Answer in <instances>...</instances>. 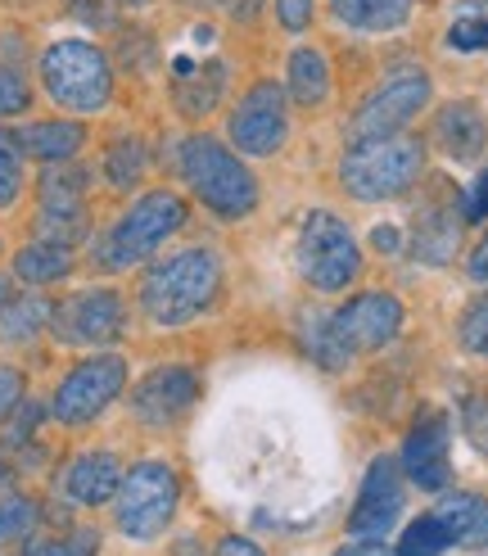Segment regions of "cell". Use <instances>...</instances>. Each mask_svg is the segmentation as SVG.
<instances>
[{
  "label": "cell",
  "mask_w": 488,
  "mask_h": 556,
  "mask_svg": "<svg viewBox=\"0 0 488 556\" xmlns=\"http://www.w3.org/2000/svg\"><path fill=\"white\" fill-rule=\"evenodd\" d=\"M200 399V376L190 367H154L131 389V412L145 426H172L195 407Z\"/></svg>",
  "instance_id": "4fadbf2b"
},
{
  "label": "cell",
  "mask_w": 488,
  "mask_h": 556,
  "mask_svg": "<svg viewBox=\"0 0 488 556\" xmlns=\"http://www.w3.org/2000/svg\"><path fill=\"white\" fill-rule=\"evenodd\" d=\"M277 14H281V23L290 27V33H304V27L312 23V0H277Z\"/></svg>",
  "instance_id": "8d00e7d4"
},
{
  "label": "cell",
  "mask_w": 488,
  "mask_h": 556,
  "mask_svg": "<svg viewBox=\"0 0 488 556\" xmlns=\"http://www.w3.org/2000/svg\"><path fill=\"white\" fill-rule=\"evenodd\" d=\"M181 222H185V200L172 190H150L141 194L114 227H108L95 244V263L104 271H123V267H136V263H145L154 249L168 240L172 231H181Z\"/></svg>",
  "instance_id": "5b68a950"
},
{
  "label": "cell",
  "mask_w": 488,
  "mask_h": 556,
  "mask_svg": "<svg viewBox=\"0 0 488 556\" xmlns=\"http://www.w3.org/2000/svg\"><path fill=\"white\" fill-rule=\"evenodd\" d=\"M118 484H123V466H118L114 453H104V448L81 453V457L64 470V493L73 497L77 507H100V503H108V497L118 493Z\"/></svg>",
  "instance_id": "2e32d148"
},
{
  "label": "cell",
  "mask_w": 488,
  "mask_h": 556,
  "mask_svg": "<svg viewBox=\"0 0 488 556\" xmlns=\"http://www.w3.org/2000/svg\"><path fill=\"white\" fill-rule=\"evenodd\" d=\"M37 421H41V407H23V421L10 430V443H23L27 434H33L37 430Z\"/></svg>",
  "instance_id": "ab89813d"
},
{
  "label": "cell",
  "mask_w": 488,
  "mask_h": 556,
  "mask_svg": "<svg viewBox=\"0 0 488 556\" xmlns=\"http://www.w3.org/2000/svg\"><path fill=\"white\" fill-rule=\"evenodd\" d=\"M466 426H471V434H475L479 448H488V403H475V407H471Z\"/></svg>",
  "instance_id": "74e56055"
},
{
  "label": "cell",
  "mask_w": 488,
  "mask_h": 556,
  "mask_svg": "<svg viewBox=\"0 0 488 556\" xmlns=\"http://www.w3.org/2000/svg\"><path fill=\"white\" fill-rule=\"evenodd\" d=\"M181 73V81H177V91H172V100H177V109L185 118H204L208 109L222 100V87H227V68L222 64H181L177 68Z\"/></svg>",
  "instance_id": "e0dca14e"
},
{
  "label": "cell",
  "mask_w": 488,
  "mask_h": 556,
  "mask_svg": "<svg viewBox=\"0 0 488 556\" xmlns=\"http://www.w3.org/2000/svg\"><path fill=\"white\" fill-rule=\"evenodd\" d=\"M222 290V263L208 249H181L145 271L141 308L154 326H185L195 321Z\"/></svg>",
  "instance_id": "6da1fadb"
},
{
  "label": "cell",
  "mask_w": 488,
  "mask_h": 556,
  "mask_svg": "<svg viewBox=\"0 0 488 556\" xmlns=\"http://www.w3.org/2000/svg\"><path fill=\"white\" fill-rule=\"evenodd\" d=\"M177 163H181L185 186L195 190L217 217H231L235 222L244 213H254L258 181H254V173L244 168V163L222 141H213V136H185Z\"/></svg>",
  "instance_id": "3957f363"
},
{
  "label": "cell",
  "mask_w": 488,
  "mask_h": 556,
  "mask_svg": "<svg viewBox=\"0 0 488 556\" xmlns=\"http://www.w3.org/2000/svg\"><path fill=\"white\" fill-rule=\"evenodd\" d=\"M227 10H231L235 18H254V14L262 10V0H227Z\"/></svg>",
  "instance_id": "ee69618b"
},
{
  "label": "cell",
  "mask_w": 488,
  "mask_h": 556,
  "mask_svg": "<svg viewBox=\"0 0 488 556\" xmlns=\"http://www.w3.org/2000/svg\"><path fill=\"white\" fill-rule=\"evenodd\" d=\"M439 141L452 159H475L484 150V118L475 104H448L439 114Z\"/></svg>",
  "instance_id": "603a6c76"
},
{
  "label": "cell",
  "mask_w": 488,
  "mask_h": 556,
  "mask_svg": "<svg viewBox=\"0 0 488 556\" xmlns=\"http://www.w3.org/2000/svg\"><path fill=\"white\" fill-rule=\"evenodd\" d=\"M87 186H91V173L81 163L64 159V163H46V173L37 181V200L41 208H54V204H87Z\"/></svg>",
  "instance_id": "cb8c5ba5"
},
{
  "label": "cell",
  "mask_w": 488,
  "mask_h": 556,
  "mask_svg": "<svg viewBox=\"0 0 488 556\" xmlns=\"http://www.w3.org/2000/svg\"><path fill=\"white\" fill-rule=\"evenodd\" d=\"M471 281H488V236L479 240V249L471 254Z\"/></svg>",
  "instance_id": "60d3db41"
},
{
  "label": "cell",
  "mask_w": 488,
  "mask_h": 556,
  "mask_svg": "<svg viewBox=\"0 0 488 556\" xmlns=\"http://www.w3.org/2000/svg\"><path fill=\"white\" fill-rule=\"evenodd\" d=\"M290 96L304 104V109L325 104V96H331V64H325L321 50L298 46L290 54Z\"/></svg>",
  "instance_id": "7402d4cb"
},
{
  "label": "cell",
  "mask_w": 488,
  "mask_h": 556,
  "mask_svg": "<svg viewBox=\"0 0 488 556\" xmlns=\"http://www.w3.org/2000/svg\"><path fill=\"white\" fill-rule=\"evenodd\" d=\"M18 141H23V154H33L41 163H64V159H73L81 150L87 131H81L77 123H68V118H46V123L23 127Z\"/></svg>",
  "instance_id": "d6986e66"
},
{
  "label": "cell",
  "mask_w": 488,
  "mask_h": 556,
  "mask_svg": "<svg viewBox=\"0 0 488 556\" xmlns=\"http://www.w3.org/2000/svg\"><path fill=\"white\" fill-rule=\"evenodd\" d=\"M64 276H73V249H64V244L33 240L14 254L18 286H54V281H64Z\"/></svg>",
  "instance_id": "ffe728a7"
},
{
  "label": "cell",
  "mask_w": 488,
  "mask_h": 556,
  "mask_svg": "<svg viewBox=\"0 0 488 556\" xmlns=\"http://www.w3.org/2000/svg\"><path fill=\"white\" fill-rule=\"evenodd\" d=\"M371 244L380 249V254H394V249H398L402 240H398V231H394V227H375V231H371Z\"/></svg>",
  "instance_id": "b9f144b4"
},
{
  "label": "cell",
  "mask_w": 488,
  "mask_h": 556,
  "mask_svg": "<svg viewBox=\"0 0 488 556\" xmlns=\"http://www.w3.org/2000/svg\"><path fill=\"white\" fill-rule=\"evenodd\" d=\"M23 190V141L14 127H0V208H10Z\"/></svg>",
  "instance_id": "f546056e"
},
{
  "label": "cell",
  "mask_w": 488,
  "mask_h": 556,
  "mask_svg": "<svg viewBox=\"0 0 488 556\" xmlns=\"http://www.w3.org/2000/svg\"><path fill=\"white\" fill-rule=\"evenodd\" d=\"M294 263L304 271V281L325 294L344 290L352 276L362 271L358 240L348 236V227L335 213H308L304 236H298V249H294Z\"/></svg>",
  "instance_id": "52a82bcc"
},
{
  "label": "cell",
  "mask_w": 488,
  "mask_h": 556,
  "mask_svg": "<svg viewBox=\"0 0 488 556\" xmlns=\"http://www.w3.org/2000/svg\"><path fill=\"white\" fill-rule=\"evenodd\" d=\"M402 511V484H398V466L389 457H375L367 480H362V493H358V507L348 516V530L358 534L362 543H375L385 539V530L398 520Z\"/></svg>",
  "instance_id": "5bb4252c"
},
{
  "label": "cell",
  "mask_w": 488,
  "mask_h": 556,
  "mask_svg": "<svg viewBox=\"0 0 488 556\" xmlns=\"http://www.w3.org/2000/svg\"><path fill=\"white\" fill-rule=\"evenodd\" d=\"M41 87L68 114H100L114 100V68L108 54L81 37H64L41 54Z\"/></svg>",
  "instance_id": "7a4b0ae2"
},
{
  "label": "cell",
  "mask_w": 488,
  "mask_h": 556,
  "mask_svg": "<svg viewBox=\"0 0 488 556\" xmlns=\"http://www.w3.org/2000/svg\"><path fill=\"white\" fill-rule=\"evenodd\" d=\"M421 168H425L421 141H412V136H380V141H358L344 154L339 181L352 200L380 204L412 190L421 181Z\"/></svg>",
  "instance_id": "277c9868"
},
{
  "label": "cell",
  "mask_w": 488,
  "mask_h": 556,
  "mask_svg": "<svg viewBox=\"0 0 488 556\" xmlns=\"http://www.w3.org/2000/svg\"><path fill=\"white\" fill-rule=\"evenodd\" d=\"M100 539L91 530H73L68 539H33L23 547V556H95Z\"/></svg>",
  "instance_id": "1f68e13d"
},
{
  "label": "cell",
  "mask_w": 488,
  "mask_h": 556,
  "mask_svg": "<svg viewBox=\"0 0 488 556\" xmlns=\"http://www.w3.org/2000/svg\"><path fill=\"white\" fill-rule=\"evenodd\" d=\"M217 556H262V547L249 539H222L217 543Z\"/></svg>",
  "instance_id": "f35d334b"
},
{
  "label": "cell",
  "mask_w": 488,
  "mask_h": 556,
  "mask_svg": "<svg viewBox=\"0 0 488 556\" xmlns=\"http://www.w3.org/2000/svg\"><path fill=\"white\" fill-rule=\"evenodd\" d=\"M335 556H394V552L380 547V543H352V547H344V552H335Z\"/></svg>",
  "instance_id": "7bdbcfd3"
},
{
  "label": "cell",
  "mask_w": 488,
  "mask_h": 556,
  "mask_svg": "<svg viewBox=\"0 0 488 556\" xmlns=\"http://www.w3.org/2000/svg\"><path fill=\"white\" fill-rule=\"evenodd\" d=\"M461 344L479 357H488V299H479L466 313V321H461Z\"/></svg>",
  "instance_id": "836d02e7"
},
{
  "label": "cell",
  "mask_w": 488,
  "mask_h": 556,
  "mask_svg": "<svg viewBox=\"0 0 488 556\" xmlns=\"http://www.w3.org/2000/svg\"><path fill=\"white\" fill-rule=\"evenodd\" d=\"M398 326H402V303L394 294H358V299L344 303L325 330H331L339 340V349L352 357V353L385 349L398 336Z\"/></svg>",
  "instance_id": "8fae6325"
},
{
  "label": "cell",
  "mask_w": 488,
  "mask_h": 556,
  "mask_svg": "<svg viewBox=\"0 0 488 556\" xmlns=\"http://www.w3.org/2000/svg\"><path fill=\"white\" fill-rule=\"evenodd\" d=\"M402 470L412 476V484H421L429 493L448 489L452 470H448V421H444V412H425L412 426V434H407V443H402Z\"/></svg>",
  "instance_id": "9a60e30c"
},
{
  "label": "cell",
  "mask_w": 488,
  "mask_h": 556,
  "mask_svg": "<svg viewBox=\"0 0 488 556\" xmlns=\"http://www.w3.org/2000/svg\"><path fill=\"white\" fill-rule=\"evenodd\" d=\"M54 317V303L37 299V294H27V299H14L5 313H0V336H5L10 344H33L41 330L50 326Z\"/></svg>",
  "instance_id": "4316f807"
},
{
  "label": "cell",
  "mask_w": 488,
  "mask_h": 556,
  "mask_svg": "<svg viewBox=\"0 0 488 556\" xmlns=\"http://www.w3.org/2000/svg\"><path fill=\"white\" fill-rule=\"evenodd\" d=\"M177 497H181V484L177 476L163 462H141L131 466L118 493H114V511H118V530L136 543L145 539H158L168 530V520L177 511Z\"/></svg>",
  "instance_id": "8992f818"
},
{
  "label": "cell",
  "mask_w": 488,
  "mask_h": 556,
  "mask_svg": "<svg viewBox=\"0 0 488 556\" xmlns=\"http://www.w3.org/2000/svg\"><path fill=\"white\" fill-rule=\"evenodd\" d=\"M37 236H41L46 244H64V249L81 244V240L91 236V213H87V204H54V208H41V213H37Z\"/></svg>",
  "instance_id": "484cf974"
},
{
  "label": "cell",
  "mask_w": 488,
  "mask_h": 556,
  "mask_svg": "<svg viewBox=\"0 0 488 556\" xmlns=\"http://www.w3.org/2000/svg\"><path fill=\"white\" fill-rule=\"evenodd\" d=\"M118 5H131V10H141V5H150V0H118Z\"/></svg>",
  "instance_id": "7dc6e473"
},
{
  "label": "cell",
  "mask_w": 488,
  "mask_h": 556,
  "mask_svg": "<svg viewBox=\"0 0 488 556\" xmlns=\"http://www.w3.org/2000/svg\"><path fill=\"white\" fill-rule=\"evenodd\" d=\"M145 168H150V150H145V141H136V136H118V141L104 150V177L118 190H131L145 177Z\"/></svg>",
  "instance_id": "83f0119b"
},
{
  "label": "cell",
  "mask_w": 488,
  "mask_h": 556,
  "mask_svg": "<svg viewBox=\"0 0 488 556\" xmlns=\"http://www.w3.org/2000/svg\"><path fill=\"white\" fill-rule=\"evenodd\" d=\"M23 403V371L18 367H0V426L10 421Z\"/></svg>",
  "instance_id": "d590c367"
},
{
  "label": "cell",
  "mask_w": 488,
  "mask_h": 556,
  "mask_svg": "<svg viewBox=\"0 0 488 556\" xmlns=\"http://www.w3.org/2000/svg\"><path fill=\"white\" fill-rule=\"evenodd\" d=\"M37 530V503L23 493H0V543Z\"/></svg>",
  "instance_id": "4dcf8cb0"
},
{
  "label": "cell",
  "mask_w": 488,
  "mask_h": 556,
  "mask_svg": "<svg viewBox=\"0 0 488 556\" xmlns=\"http://www.w3.org/2000/svg\"><path fill=\"white\" fill-rule=\"evenodd\" d=\"M448 547H452V539L439 516H421L416 525H407V534L398 539V556H439Z\"/></svg>",
  "instance_id": "f1b7e54d"
},
{
  "label": "cell",
  "mask_w": 488,
  "mask_h": 556,
  "mask_svg": "<svg viewBox=\"0 0 488 556\" xmlns=\"http://www.w3.org/2000/svg\"><path fill=\"white\" fill-rule=\"evenodd\" d=\"M434 516L444 520V530H448L452 543H461V547H484L488 543V503H484V497H475V493H448Z\"/></svg>",
  "instance_id": "ac0fdd59"
},
{
  "label": "cell",
  "mask_w": 488,
  "mask_h": 556,
  "mask_svg": "<svg viewBox=\"0 0 488 556\" xmlns=\"http://www.w3.org/2000/svg\"><path fill=\"white\" fill-rule=\"evenodd\" d=\"M73 5H77V10H91V0H73Z\"/></svg>",
  "instance_id": "c3c4849f"
},
{
  "label": "cell",
  "mask_w": 488,
  "mask_h": 556,
  "mask_svg": "<svg viewBox=\"0 0 488 556\" xmlns=\"http://www.w3.org/2000/svg\"><path fill=\"white\" fill-rule=\"evenodd\" d=\"M429 100V77L416 73V68H402V73H389L380 87L371 91V100L358 109L352 118V136L358 141H380V136H398V127L421 114Z\"/></svg>",
  "instance_id": "9c48e42d"
},
{
  "label": "cell",
  "mask_w": 488,
  "mask_h": 556,
  "mask_svg": "<svg viewBox=\"0 0 488 556\" xmlns=\"http://www.w3.org/2000/svg\"><path fill=\"white\" fill-rule=\"evenodd\" d=\"M331 10L344 27H358V33H394L412 14V0H331Z\"/></svg>",
  "instance_id": "44dd1931"
},
{
  "label": "cell",
  "mask_w": 488,
  "mask_h": 556,
  "mask_svg": "<svg viewBox=\"0 0 488 556\" xmlns=\"http://www.w3.org/2000/svg\"><path fill=\"white\" fill-rule=\"evenodd\" d=\"M448 41H452L457 50H484V46H488V18H479V14H461V18L452 23Z\"/></svg>",
  "instance_id": "e575fe53"
},
{
  "label": "cell",
  "mask_w": 488,
  "mask_h": 556,
  "mask_svg": "<svg viewBox=\"0 0 488 556\" xmlns=\"http://www.w3.org/2000/svg\"><path fill=\"white\" fill-rule=\"evenodd\" d=\"M475 208H471V217H479V213H488V173H484V181H479V190H475Z\"/></svg>",
  "instance_id": "f6af8a7d"
},
{
  "label": "cell",
  "mask_w": 488,
  "mask_h": 556,
  "mask_svg": "<svg viewBox=\"0 0 488 556\" xmlns=\"http://www.w3.org/2000/svg\"><path fill=\"white\" fill-rule=\"evenodd\" d=\"M33 104V87H27V77L10 64H0V118H14L23 109Z\"/></svg>",
  "instance_id": "d6a6232c"
},
{
  "label": "cell",
  "mask_w": 488,
  "mask_h": 556,
  "mask_svg": "<svg viewBox=\"0 0 488 556\" xmlns=\"http://www.w3.org/2000/svg\"><path fill=\"white\" fill-rule=\"evenodd\" d=\"M416 254L425 263H448L457 254V217L448 208H425L416 217Z\"/></svg>",
  "instance_id": "d4e9b609"
},
{
  "label": "cell",
  "mask_w": 488,
  "mask_h": 556,
  "mask_svg": "<svg viewBox=\"0 0 488 556\" xmlns=\"http://www.w3.org/2000/svg\"><path fill=\"white\" fill-rule=\"evenodd\" d=\"M231 141L244 154H277L281 150V141H285V91L277 81H258V87L235 104Z\"/></svg>",
  "instance_id": "7c38bea8"
},
{
  "label": "cell",
  "mask_w": 488,
  "mask_h": 556,
  "mask_svg": "<svg viewBox=\"0 0 488 556\" xmlns=\"http://www.w3.org/2000/svg\"><path fill=\"white\" fill-rule=\"evenodd\" d=\"M123 321L127 308L118 290H81L68 303H54L50 330L64 344H108L123 336Z\"/></svg>",
  "instance_id": "30bf717a"
},
{
  "label": "cell",
  "mask_w": 488,
  "mask_h": 556,
  "mask_svg": "<svg viewBox=\"0 0 488 556\" xmlns=\"http://www.w3.org/2000/svg\"><path fill=\"white\" fill-rule=\"evenodd\" d=\"M10 303H14V281H10V276H0V313H5Z\"/></svg>",
  "instance_id": "bcb514c9"
},
{
  "label": "cell",
  "mask_w": 488,
  "mask_h": 556,
  "mask_svg": "<svg viewBox=\"0 0 488 556\" xmlns=\"http://www.w3.org/2000/svg\"><path fill=\"white\" fill-rule=\"evenodd\" d=\"M123 384H127V363L118 353L87 357V363H77L60 380V389H54V403H50L54 421H60V426H87V421H95V416L123 394Z\"/></svg>",
  "instance_id": "ba28073f"
}]
</instances>
